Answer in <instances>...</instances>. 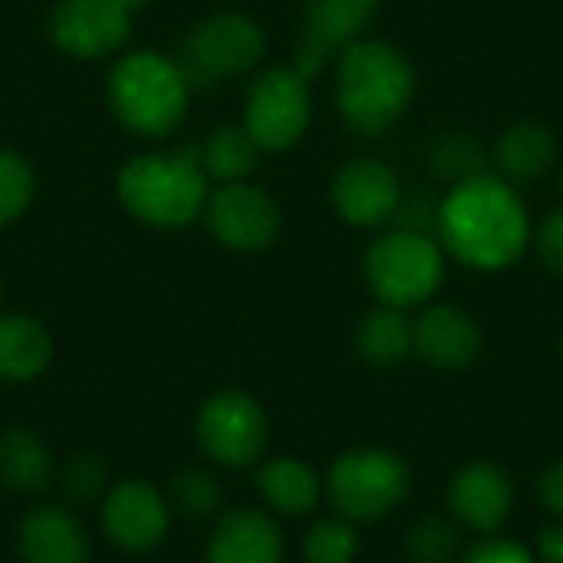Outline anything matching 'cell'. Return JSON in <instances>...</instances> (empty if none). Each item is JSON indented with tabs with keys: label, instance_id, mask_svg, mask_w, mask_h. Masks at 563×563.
<instances>
[{
	"label": "cell",
	"instance_id": "cell-1",
	"mask_svg": "<svg viewBox=\"0 0 563 563\" xmlns=\"http://www.w3.org/2000/svg\"><path fill=\"white\" fill-rule=\"evenodd\" d=\"M445 247L475 271H501L521 257L531 238L528 211L515 188L495 175H475L452 188L439 208Z\"/></svg>",
	"mask_w": 563,
	"mask_h": 563
},
{
	"label": "cell",
	"instance_id": "cell-2",
	"mask_svg": "<svg viewBox=\"0 0 563 563\" xmlns=\"http://www.w3.org/2000/svg\"><path fill=\"white\" fill-rule=\"evenodd\" d=\"M416 89L412 63L383 40H356L340 53L336 102L346 125L360 135H379L406 112Z\"/></svg>",
	"mask_w": 563,
	"mask_h": 563
},
{
	"label": "cell",
	"instance_id": "cell-3",
	"mask_svg": "<svg viewBox=\"0 0 563 563\" xmlns=\"http://www.w3.org/2000/svg\"><path fill=\"white\" fill-rule=\"evenodd\" d=\"M119 198L125 211L152 228H181L208 205V175L198 145L172 155H142L119 172Z\"/></svg>",
	"mask_w": 563,
	"mask_h": 563
},
{
	"label": "cell",
	"instance_id": "cell-4",
	"mask_svg": "<svg viewBox=\"0 0 563 563\" xmlns=\"http://www.w3.org/2000/svg\"><path fill=\"white\" fill-rule=\"evenodd\" d=\"M188 89L181 66L152 49L122 56L109 76V102L119 122L142 135L172 132L185 119Z\"/></svg>",
	"mask_w": 563,
	"mask_h": 563
},
{
	"label": "cell",
	"instance_id": "cell-5",
	"mask_svg": "<svg viewBox=\"0 0 563 563\" xmlns=\"http://www.w3.org/2000/svg\"><path fill=\"white\" fill-rule=\"evenodd\" d=\"M409 482L402 455L389 449H350L333 462L323 488L340 518L366 525L393 515L406 501Z\"/></svg>",
	"mask_w": 563,
	"mask_h": 563
},
{
	"label": "cell",
	"instance_id": "cell-6",
	"mask_svg": "<svg viewBox=\"0 0 563 563\" xmlns=\"http://www.w3.org/2000/svg\"><path fill=\"white\" fill-rule=\"evenodd\" d=\"M445 277L442 251L429 234L393 231L383 234L366 254V280L379 303L386 307H416L426 303Z\"/></svg>",
	"mask_w": 563,
	"mask_h": 563
},
{
	"label": "cell",
	"instance_id": "cell-7",
	"mask_svg": "<svg viewBox=\"0 0 563 563\" xmlns=\"http://www.w3.org/2000/svg\"><path fill=\"white\" fill-rule=\"evenodd\" d=\"M195 435L201 452L224 465V468H247L254 462H261L264 449H267V412L264 406L241 393V389H228L211 396L195 422Z\"/></svg>",
	"mask_w": 563,
	"mask_h": 563
},
{
	"label": "cell",
	"instance_id": "cell-8",
	"mask_svg": "<svg viewBox=\"0 0 563 563\" xmlns=\"http://www.w3.org/2000/svg\"><path fill=\"white\" fill-rule=\"evenodd\" d=\"M264 56V33L261 26L244 13H214L195 26L188 36L181 73L191 82H218L224 76L247 73Z\"/></svg>",
	"mask_w": 563,
	"mask_h": 563
},
{
	"label": "cell",
	"instance_id": "cell-9",
	"mask_svg": "<svg viewBox=\"0 0 563 563\" xmlns=\"http://www.w3.org/2000/svg\"><path fill=\"white\" fill-rule=\"evenodd\" d=\"M310 79L294 66L267 69L247 96L244 129L261 152H284L300 142L310 122Z\"/></svg>",
	"mask_w": 563,
	"mask_h": 563
},
{
	"label": "cell",
	"instance_id": "cell-10",
	"mask_svg": "<svg viewBox=\"0 0 563 563\" xmlns=\"http://www.w3.org/2000/svg\"><path fill=\"white\" fill-rule=\"evenodd\" d=\"M205 218H208L211 234L224 247L241 251V254L264 251L277 238V228H280V211L274 198L244 181L221 185L214 195H208Z\"/></svg>",
	"mask_w": 563,
	"mask_h": 563
},
{
	"label": "cell",
	"instance_id": "cell-11",
	"mask_svg": "<svg viewBox=\"0 0 563 563\" xmlns=\"http://www.w3.org/2000/svg\"><path fill=\"white\" fill-rule=\"evenodd\" d=\"M379 0H310L294 69L313 79L333 56L353 46L373 23Z\"/></svg>",
	"mask_w": 563,
	"mask_h": 563
},
{
	"label": "cell",
	"instance_id": "cell-12",
	"mask_svg": "<svg viewBox=\"0 0 563 563\" xmlns=\"http://www.w3.org/2000/svg\"><path fill=\"white\" fill-rule=\"evenodd\" d=\"M168 525L172 508L148 482H122L102 501V531L119 551L145 554L158 548L168 534Z\"/></svg>",
	"mask_w": 563,
	"mask_h": 563
},
{
	"label": "cell",
	"instance_id": "cell-13",
	"mask_svg": "<svg viewBox=\"0 0 563 563\" xmlns=\"http://www.w3.org/2000/svg\"><path fill=\"white\" fill-rule=\"evenodd\" d=\"M129 23L132 13L119 0H59L49 16V33L66 53L96 59L129 40Z\"/></svg>",
	"mask_w": 563,
	"mask_h": 563
},
{
	"label": "cell",
	"instance_id": "cell-14",
	"mask_svg": "<svg viewBox=\"0 0 563 563\" xmlns=\"http://www.w3.org/2000/svg\"><path fill=\"white\" fill-rule=\"evenodd\" d=\"M515 505V485L508 472L495 462H472L452 475L449 485V508L459 525L475 534H495Z\"/></svg>",
	"mask_w": 563,
	"mask_h": 563
},
{
	"label": "cell",
	"instance_id": "cell-15",
	"mask_svg": "<svg viewBox=\"0 0 563 563\" xmlns=\"http://www.w3.org/2000/svg\"><path fill=\"white\" fill-rule=\"evenodd\" d=\"M402 188L393 168L373 158H356L343 165L333 178V208L343 221L356 228H376L399 214Z\"/></svg>",
	"mask_w": 563,
	"mask_h": 563
},
{
	"label": "cell",
	"instance_id": "cell-16",
	"mask_svg": "<svg viewBox=\"0 0 563 563\" xmlns=\"http://www.w3.org/2000/svg\"><path fill=\"white\" fill-rule=\"evenodd\" d=\"M412 353L435 369H465L482 353V330L462 307L435 303L412 323Z\"/></svg>",
	"mask_w": 563,
	"mask_h": 563
},
{
	"label": "cell",
	"instance_id": "cell-17",
	"mask_svg": "<svg viewBox=\"0 0 563 563\" xmlns=\"http://www.w3.org/2000/svg\"><path fill=\"white\" fill-rule=\"evenodd\" d=\"M208 563H284V531L257 508L231 511L211 531Z\"/></svg>",
	"mask_w": 563,
	"mask_h": 563
},
{
	"label": "cell",
	"instance_id": "cell-18",
	"mask_svg": "<svg viewBox=\"0 0 563 563\" xmlns=\"http://www.w3.org/2000/svg\"><path fill=\"white\" fill-rule=\"evenodd\" d=\"M23 563H89V538L66 508H33L16 528Z\"/></svg>",
	"mask_w": 563,
	"mask_h": 563
},
{
	"label": "cell",
	"instance_id": "cell-19",
	"mask_svg": "<svg viewBox=\"0 0 563 563\" xmlns=\"http://www.w3.org/2000/svg\"><path fill=\"white\" fill-rule=\"evenodd\" d=\"M53 360V340L46 327L26 313L0 317V379L30 383Z\"/></svg>",
	"mask_w": 563,
	"mask_h": 563
},
{
	"label": "cell",
	"instance_id": "cell-20",
	"mask_svg": "<svg viewBox=\"0 0 563 563\" xmlns=\"http://www.w3.org/2000/svg\"><path fill=\"white\" fill-rule=\"evenodd\" d=\"M53 455L30 429H7L0 435V485L13 495H43L53 485Z\"/></svg>",
	"mask_w": 563,
	"mask_h": 563
},
{
	"label": "cell",
	"instance_id": "cell-21",
	"mask_svg": "<svg viewBox=\"0 0 563 563\" xmlns=\"http://www.w3.org/2000/svg\"><path fill=\"white\" fill-rule=\"evenodd\" d=\"M257 488H261V498L274 511L290 515V518L310 515L320 505V495H323L320 475L307 462L287 459V455L284 459H271L267 465H261Z\"/></svg>",
	"mask_w": 563,
	"mask_h": 563
},
{
	"label": "cell",
	"instance_id": "cell-22",
	"mask_svg": "<svg viewBox=\"0 0 563 563\" xmlns=\"http://www.w3.org/2000/svg\"><path fill=\"white\" fill-rule=\"evenodd\" d=\"M558 158V139L548 125L541 122H518L511 125L495 148V162L501 168V178L508 185L515 181H531L544 175Z\"/></svg>",
	"mask_w": 563,
	"mask_h": 563
},
{
	"label": "cell",
	"instance_id": "cell-23",
	"mask_svg": "<svg viewBox=\"0 0 563 563\" xmlns=\"http://www.w3.org/2000/svg\"><path fill=\"white\" fill-rule=\"evenodd\" d=\"M356 353L363 363L376 369L406 363L412 353V320L406 317V310L386 303L369 310L356 330Z\"/></svg>",
	"mask_w": 563,
	"mask_h": 563
},
{
	"label": "cell",
	"instance_id": "cell-24",
	"mask_svg": "<svg viewBox=\"0 0 563 563\" xmlns=\"http://www.w3.org/2000/svg\"><path fill=\"white\" fill-rule=\"evenodd\" d=\"M198 155H201V168L208 181L214 178L221 185H234V181H244L257 168L261 145L247 135L244 125H224L205 145H198Z\"/></svg>",
	"mask_w": 563,
	"mask_h": 563
},
{
	"label": "cell",
	"instance_id": "cell-25",
	"mask_svg": "<svg viewBox=\"0 0 563 563\" xmlns=\"http://www.w3.org/2000/svg\"><path fill=\"white\" fill-rule=\"evenodd\" d=\"M402 548L412 563H455L462 551V534L455 521L442 515H426L406 531Z\"/></svg>",
	"mask_w": 563,
	"mask_h": 563
},
{
	"label": "cell",
	"instance_id": "cell-26",
	"mask_svg": "<svg viewBox=\"0 0 563 563\" xmlns=\"http://www.w3.org/2000/svg\"><path fill=\"white\" fill-rule=\"evenodd\" d=\"M360 554V538L353 521L346 518H323L303 538V561L307 563H353Z\"/></svg>",
	"mask_w": 563,
	"mask_h": 563
},
{
	"label": "cell",
	"instance_id": "cell-27",
	"mask_svg": "<svg viewBox=\"0 0 563 563\" xmlns=\"http://www.w3.org/2000/svg\"><path fill=\"white\" fill-rule=\"evenodd\" d=\"M432 172L462 185L475 175H485V152L468 135H449L432 148Z\"/></svg>",
	"mask_w": 563,
	"mask_h": 563
},
{
	"label": "cell",
	"instance_id": "cell-28",
	"mask_svg": "<svg viewBox=\"0 0 563 563\" xmlns=\"http://www.w3.org/2000/svg\"><path fill=\"white\" fill-rule=\"evenodd\" d=\"M33 198V168L23 155L0 148V224H10L26 211Z\"/></svg>",
	"mask_w": 563,
	"mask_h": 563
},
{
	"label": "cell",
	"instance_id": "cell-29",
	"mask_svg": "<svg viewBox=\"0 0 563 563\" xmlns=\"http://www.w3.org/2000/svg\"><path fill=\"white\" fill-rule=\"evenodd\" d=\"M172 501H175L178 511H185L188 518L201 521V518H211L221 508V485L208 472L188 468V472L175 475V482H172Z\"/></svg>",
	"mask_w": 563,
	"mask_h": 563
},
{
	"label": "cell",
	"instance_id": "cell-30",
	"mask_svg": "<svg viewBox=\"0 0 563 563\" xmlns=\"http://www.w3.org/2000/svg\"><path fill=\"white\" fill-rule=\"evenodd\" d=\"M63 492L69 501H92L106 492V465L96 455H76L63 468Z\"/></svg>",
	"mask_w": 563,
	"mask_h": 563
},
{
	"label": "cell",
	"instance_id": "cell-31",
	"mask_svg": "<svg viewBox=\"0 0 563 563\" xmlns=\"http://www.w3.org/2000/svg\"><path fill=\"white\" fill-rule=\"evenodd\" d=\"M462 563H541L525 544H515V541H508V538H485V541H478Z\"/></svg>",
	"mask_w": 563,
	"mask_h": 563
},
{
	"label": "cell",
	"instance_id": "cell-32",
	"mask_svg": "<svg viewBox=\"0 0 563 563\" xmlns=\"http://www.w3.org/2000/svg\"><path fill=\"white\" fill-rule=\"evenodd\" d=\"M538 257L548 264V271L563 274V208L544 218L538 231Z\"/></svg>",
	"mask_w": 563,
	"mask_h": 563
},
{
	"label": "cell",
	"instance_id": "cell-33",
	"mask_svg": "<svg viewBox=\"0 0 563 563\" xmlns=\"http://www.w3.org/2000/svg\"><path fill=\"white\" fill-rule=\"evenodd\" d=\"M538 498L558 521H563V459L538 478Z\"/></svg>",
	"mask_w": 563,
	"mask_h": 563
},
{
	"label": "cell",
	"instance_id": "cell-34",
	"mask_svg": "<svg viewBox=\"0 0 563 563\" xmlns=\"http://www.w3.org/2000/svg\"><path fill=\"white\" fill-rule=\"evenodd\" d=\"M534 558L544 563H563V521L548 525L534 538Z\"/></svg>",
	"mask_w": 563,
	"mask_h": 563
},
{
	"label": "cell",
	"instance_id": "cell-35",
	"mask_svg": "<svg viewBox=\"0 0 563 563\" xmlns=\"http://www.w3.org/2000/svg\"><path fill=\"white\" fill-rule=\"evenodd\" d=\"M119 3H122V7H125L129 13H135L139 7H145V0H119Z\"/></svg>",
	"mask_w": 563,
	"mask_h": 563
},
{
	"label": "cell",
	"instance_id": "cell-36",
	"mask_svg": "<svg viewBox=\"0 0 563 563\" xmlns=\"http://www.w3.org/2000/svg\"><path fill=\"white\" fill-rule=\"evenodd\" d=\"M0 297H3V284H0Z\"/></svg>",
	"mask_w": 563,
	"mask_h": 563
},
{
	"label": "cell",
	"instance_id": "cell-37",
	"mask_svg": "<svg viewBox=\"0 0 563 563\" xmlns=\"http://www.w3.org/2000/svg\"><path fill=\"white\" fill-rule=\"evenodd\" d=\"M561 191H563V175H561Z\"/></svg>",
	"mask_w": 563,
	"mask_h": 563
}]
</instances>
